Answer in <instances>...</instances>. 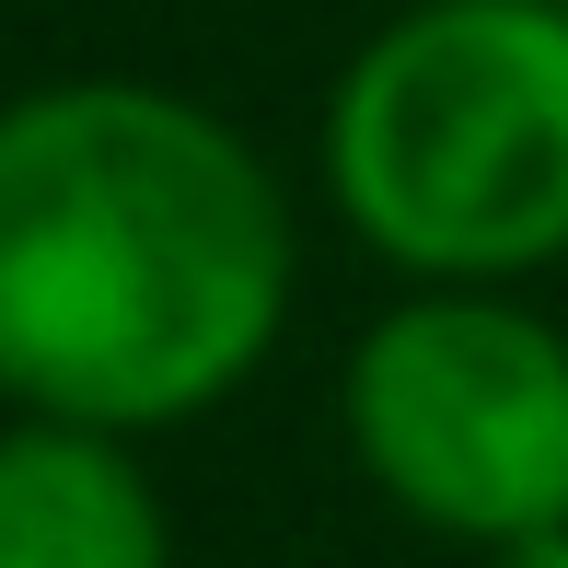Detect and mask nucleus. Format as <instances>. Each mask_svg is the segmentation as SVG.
<instances>
[{
    "label": "nucleus",
    "instance_id": "nucleus-4",
    "mask_svg": "<svg viewBox=\"0 0 568 568\" xmlns=\"http://www.w3.org/2000/svg\"><path fill=\"white\" fill-rule=\"evenodd\" d=\"M0 568H174V523L128 429L82 418L0 429Z\"/></svg>",
    "mask_w": 568,
    "mask_h": 568
},
{
    "label": "nucleus",
    "instance_id": "nucleus-1",
    "mask_svg": "<svg viewBox=\"0 0 568 568\" xmlns=\"http://www.w3.org/2000/svg\"><path fill=\"white\" fill-rule=\"evenodd\" d=\"M291 197L244 128L163 82L0 105V395L23 418L174 429L244 395L291 325Z\"/></svg>",
    "mask_w": 568,
    "mask_h": 568
},
{
    "label": "nucleus",
    "instance_id": "nucleus-2",
    "mask_svg": "<svg viewBox=\"0 0 568 568\" xmlns=\"http://www.w3.org/2000/svg\"><path fill=\"white\" fill-rule=\"evenodd\" d=\"M325 197L406 278L568 255V0H418L337 70Z\"/></svg>",
    "mask_w": 568,
    "mask_h": 568
},
{
    "label": "nucleus",
    "instance_id": "nucleus-5",
    "mask_svg": "<svg viewBox=\"0 0 568 568\" xmlns=\"http://www.w3.org/2000/svg\"><path fill=\"white\" fill-rule=\"evenodd\" d=\"M487 568H568V523H546V534H510V546H487Z\"/></svg>",
    "mask_w": 568,
    "mask_h": 568
},
{
    "label": "nucleus",
    "instance_id": "nucleus-3",
    "mask_svg": "<svg viewBox=\"0 0 568 568\" xmlns=\"http://www.w3.org/2000/svg\"><path fill=\"white\" fill-rule=\"evenodd\" d=\"M348 453L453 546L568 523V337L499 278H429L348 348Z\"/></svg>",
    "mask_w": 568,
    "mask_h": 568
}]
</instances>
